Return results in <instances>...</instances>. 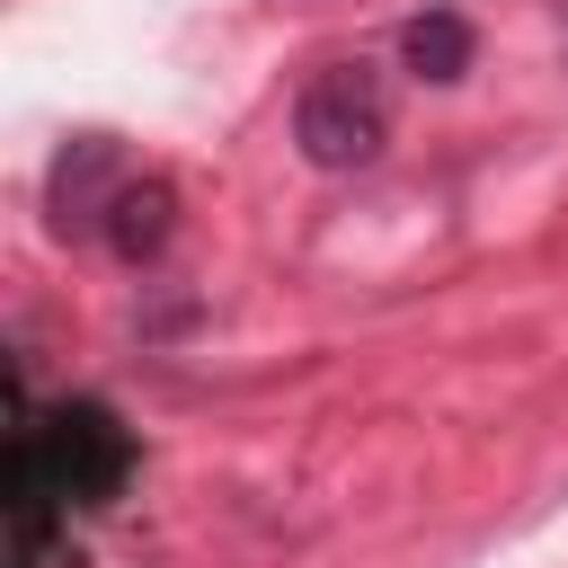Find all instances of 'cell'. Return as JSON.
<instances>
[{"label":"cell","mask_w":568,"mask_h":568,"mask_svg":"<svg viewBox=\"0 0 568 568\" xmlns=\"http://www.w3.org/2000/svg\"><path fill=\"white\" fill-rule=\"evenodd\" d=\"M293 142L311 169H373L390 142V89L373 62H328L302 106H293Z\"/></svg>","instance_id":"6da1fadb"},{"label":"cell","mask_w":568,"mask_h":568,"mask_svg":"<svg viewBox=\"0 0 568 568\" xmlns=\"http://www.w3.org/2000/svg\"><path fill=\"white\" fill-rule=\"evenodd\" d=\"M27 426H36V417H27ZM36 453H44L53 488H62V506H115L124 479H133V435H124L115 408H98V399H62V408L36 426Z\"/></svg>","instance_id":"7a4b0ae2"},{"label":"cell","mask_w":568,"mask_h":568,"mask_svg":"<svg viewBox=\"0 0 568 568\" xmlns=\"http://www.w3.org/2000/svg\"><path fill=\"white\" fill-rule=\"evenodd\" d=\"M115 186H124L115 142H106V133H71V142H62V160H53V178H44L53 231H62V240H71V231H98V222H106V204H115Z\"/></svg>","instance_id":"3957f363"},{"label":"cell","mask_w":568,"mask_h":568,"mask_svg":"<svg viewBox=\"0 0 568 568\" xmlns=\"http://www.w3.org/2000/svg\"><path fill=\"white\" fill-rule=\"evenodd\" d=\"M98 240H106L124 266H151V257L178 240V186H169V178H124L115 204H106V222H98Z\"/></svg>","instance_id":"277c9868"},{"label":"cell","mask_w":568,"mask_h":568,"mask_svg":"<svg viewBox=\"0 0 568 568\" xmlns=\"http://www.w3.org/2000/svg\"><path fill=\"white\" fill-rule=\"evenodd\" d=\"M470 53H479V36H470L462 9H426V18H408V36H399V62H408L417 80H435V89H453V80L470 71Z\"/></svg>","instance_id":"5b68a950"}]
</instances>
